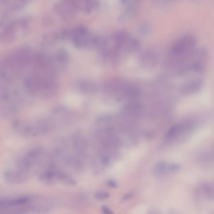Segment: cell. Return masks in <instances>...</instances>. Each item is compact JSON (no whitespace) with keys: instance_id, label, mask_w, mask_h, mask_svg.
I'll use <instances>...</instances> for the list:
<instances>
[{"instance_id":"obj_1","label":"cell","mask_w":214,"mask_h":214,"mask_svg":"<svg viewBox=\"0 0 214 214\" xmlns=\"http://www.w3.org/2000/svg\"><path fill=\"white\" fill-rule=\"evenodd\" d=\"M49 154L41 146L27 147L20 151L11 160L3 172V177L9 184H21L37 175Z\"/></svg>"},{"instance_id":"obj_2","label":"cell","mask_w":214,"mask_h":214,"mask_svg":"<svg viewBox=\"0 0 214 214\" xmlns=\"http://www.w3.org/2000/svg\"><path fill=\"white\" fill-rule=\"evenodd\" d=\"M14 129L20 136L29 138L47 134L52 131L55 125L51 118H41L36 120H17Z\"/></svg>"},{"instance_id":"obj_3","label":"cell","mask_w":214,"mask_h":214,"mask_svg":"<svg viewBox=\"0 0 214 214\" xmlns=\"http://www.w3.org/2000/svg\"><path fill=\"white\" fill-rule=\"evenodd\" d=\"M196 39L191 35L184 36L174 43L171 48V54L174 57H182L184 54L193 51L196 44Z\"/></svg>"},{"instance_id":"obj_4","label":"cell","mask_w":214,"mask_h":214,"mask_svg":"<svg viewBox=\"0 0 214 214\" xmlns=\"http://www.w3.org/2000/svg\"><path fill=\"white\" fill-rule=\"evenodd\" d=\"M51 118L55 125L59 123L63 125H68L72 122L73 115L69 110L63 107L56 108L53 112Z\"/></svg>"},{"instance_id":"obj_5","label":"cell","mask_w":214,"mask_h":214,"mask_svg":"<svg viewBox=\"0 0 214 214\" xmlns=\"http://www.w3.org/2000/svg\"><path fill=\"white\" fill-rule=\"evenodd\" d=\"M72 143L74 149L78 156L83 157L86 155L88 145L86 139L81 133L78 132L73 135Z\"/></svg>"},{"instance_id":"obj_6","label":"cell","mask_w":214,"mask_h":214,"mask_svg":"<svg viewBox=\"0 0 214 214\" xmlns=\"http://www.w3.org/2000/svg\"><path fill=\"white\" fill-rule=\"evenodd\" d=\"M55 177L57 181L67 186H74L77 184L76 181L71 176L57 169L55 170Z\"/></svg>"},{"instance_id":"obj_7","label":"cell","mask_w":214,"mask_h":214,"mask_svg":"<svg viewBox=\"0 0 214 214\" xmlns=\"http://www.w3.org/2000/svg\"><path fill=\"white\" fill-rule=\"evenodd\" d=\"M201 192L207 198L213 199L214 188L213 186L210 184H204L201 187Z\"/></svg>"},{"instance_id":"obj_8","label":"cell","mask_w":214,"mask_h":214,"mask_svg":"<svg viewBox=\"0 0 214 214\" xmlns=\"http://www.w3.org/2000/svg\"><path fill=\"white\" fill-rule=\"evenodd\" d=\"M80 89L82 92L87 94H92L96 91V88L94 85L89 82L81 83Z\"/></svg>"},{"instance_id":"obj_9","label":"cell","mask_w":214,"mask_h":214,"mask_svg":"<svg viewBox=\"0 0 214 214\" xmlns=\"http://www.w3.org/2000/svg\"><path fill=\"white\" fill-rule=\"evenodd\" d=\"M94 197L99 200H105L110 198V194L106 192L98 191L94 194Z\"/></svg>"},{"instance_id":"obj_10","label":"cell","mask_w":214,"mask_h":214,"mask_svg":"<svg viewBox=\"0 0 214 214\" xmlns=\"http://www.w3.org/2000/svg\"><path fill=\"white\" fill-rule=\"evenodd\" d=\"M168 166L165 163L161 162L158 163L156 166V172L157 174H162L165 171H168Z\"/></svg>"},{"instance_id":"obj_11","label":"cell","mask_w":214,"mask_h":214,"mask_svg":"<svg viewBox=\"0 0 214 214\" xmlns=\"http://www.w3.org/2000/svg\"><path fill=\"white\" fill-rule=\"evenodd\" d=\"M139 31L143 35H147L151 31L150 26L146 23H143L139 26Z\"/></svg>"},{"instance_id":"obj_12","label":"cell","mask_w":214,"mask_h":214,"mask_svg":"<svg viewBox=\"0 0 214 214\" xmlns=\"http://www.w3.org/2000/svg\"><path fill=\"white\" fill-rule=\"evenodd\" d=\"M68 54L66 52L64 51H61L59 53H58V57L59 61H61V62H65L68 60Z\"/></svg>"},{"instance_id":"obj_13","label":"cell","mask_w":214,"mask_h":214,"mask_svg":"<svg viewBox=\"0 0 214 214\" xmlns=\"http://www.w3.org/2000/svg\"><path fill=\"white\" fill-rule=\"evenodd\" d=\"M106 184L108 187L111 188H116L118 187V184L116 181L113 179H109L107 181Z\"/></svg>"},{"instance_id":"obj_14","label":"cell","mask_w":214,"mask_h":214,"mask_svg":"<svg viewBox=\"0 0 214 214\" xmlns=\"http://www.w3.org/2000/svg\"><path fill=\"white\" fill-rule=\"evenodd\" d=\"M101 210L103 214H114L113 211L107 206H103Z\"/></svg>"},{"instance_id":"obj_15","label":"cell","mask_w":214,"mask_h":214,"mask_svg":"<svg viewBox=\"0 0 214 214\" xmlns=\"http://www.w3.org/2000/svg\"><path fill=\"white\" fill-rule=\"evenodd\" d=\"M177 126H174L171 127L169 130H168V137H170L173 136L175 134L177 131Z\"/></svg>"},{"instance_id":"obj_16","label":"cell","mask_w":214,"mask_h":214,"mask_svg":"<svg viewBox=\"0 0 214 214\" xmlns=\"http://www.w3.org/2000/svg\"><path fill=\"white\" fill-rule=\"evenodd\" d=\"M132 196H133V194L131 193H128L124 195L122 198V200L123 201L126 200L130 199V197H132Z\"/></svg>"}]
</instances>
